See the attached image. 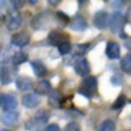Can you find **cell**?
Masks as SVG:
<instances>
[{"mask_svg":"<svg viewBox=\"0 0 131 131\" xmlns=\"http://www.w3.org/2000/svg\"><path fill=\"white\" fill-rule=\"evenodd\" d=\"M96 91H97V80L95 77L89 75V77H86L82 80L79 88V93L81 95L91 99V97H93L95 95Z\"/></svg>","mask_w":131,"mask_h":131,"instance_id":"cell-1","label":"cell"},{"mask_svg":"<svg viewBox=\"0 0 131 131\" xmlns=\"http://www.w3.org/2000/svg\"><path fill=\"white\" fill-rule=\"evenodd\" d=\"M48 119H49V113H47L44 109H41V110H38L36 113L34 118H31L30 121L27 122L26 129H27V130H30V131L40 130V129L48 122Z\"/></svg>","mask_w":131,"mask_h":131,"instance_id":"cell-2","label":"cell"},{"mask_svg":"<svg viewBox=\"0 0 131 131\" xmlns=\"http://www.w3.org/2000/svg\"><path fill=\"white\" fill-rule=\"evenodd\" d=\"M51 23H52V14L49 10H45V12L37 14L31 21V26L34 29H44Z\"/></svg>","mask_w":131,"mask_h":131,"instance_id":"cell-3","label":"cell"},{"mask_svg":"<svg viewBox=\"0 0 131 131\" xmlns=\"http://www.w3.org/2000/svg\"><path fill=\"white\" fill-rule=\"evenodd\" d=\"M70 41V36L66 32L62 31L58 29H53L50 31L49 36H48V42L53 47H59L63 43H66Z\"/></svg>","mask_w":131,"mask_h":131,"instance_id":"cell-4","label":"cell"},{"mask_svg":"<svg viewBox=\"0 0 131 131\" xmlns=\"http://www.w3.org/2000/svg\"><path fill=\"white\" fill-rule=\"evenodd\" d=\"M124 25H125V17L122 13L115 12L109 17V27H110L111 32H115V34L119 32L123 29Z\"/></svg>","mask_w":131,"mask_h":131,"instance_id":"cell-5","label":"cell"},{"mask_svg":"<svg viewBox=\"0 0 131 131\" xmlns=\"http://www.w3.org/2000/svg\"><path fill=\"white\" fill-rule=\"evenodd\" d=\"M5 22L7 25L8 30H16L21 26V16L16 10H8L5 16Z\"/></svg>","mask_w":131,"mask_h":131,"instance_id":"cell-6","label":"cell"},{"mask_svg":"<svg viewBox=\"0 0 131 131\" xmlns=\"http://www.w3.org/2000/svg\"><path fill=\"white\" fill-rule=\"evenodd\" d=\"M93 23L94 26L100 30L106 29L109 26V15L104 10H99L93 16Z\"/></svg>","mask_w":131,"mask_h":131,"instance_id":"cell-7","label":"cell"},{"mask_svg":"<svg viewBox=\"0 0 131 131\" xmlns=\"http://www.w3.org/2000/svg\"><path fill=\"white\" fill-rule=\"evenodd\" d=\"M0 107L4 109V111L15 110L17 107V100L13 95L0 94Z\"/></svg>","mask_w":131,"mask_h":131,"instance_id":"cell-8","label":"cell"},{"mask_svg":"<svg viewBox=\"0 0 131 131\" xmlns=\"http://www.w3.org/2000/svg\"><path fill=\"white\" fill-rule=\"evenodd\" d=\"M30 41V35L27 31H19L12 36V44L15 47H25L29 43Z\"/></svg>","mask_w":131,"mask_h":131,"instance_id":"cell-9","label":"cell"},{"mask_svg":"<svg viewBox=\"0 0 131 131\" xmlns=\"http://www.w3.org/2000/svg\"><path fill=\"white\" fill-rule=\"evenodd\" d=\"M19 117H20V114L17 113L16 110H9V111H4L1 114V122L5 125H15L19 121Z\"/></svg>","mask_w":131,"mask_h":131,"instance_id":"cell-10","label":"cell"},{"mask_svg":"<svg viewBox=\"0 0 131 131\" xmlns=\"http://www.w3.org/2000/svg\"><path fill=\"white\" fill-rule=\"evenodd\" d=\"M74 71H75L77 74H79L80 77L87 75L89 73V71H91V65H89L88 60L85 59V58L79 59L74 65Z\"/></svg>","mask_w":131,"mask_h":131,"instance_id":"cell-11","label":"cell"},{"mask_svg":"<svg viewBox=\"0 0 131 131\" xmlns=\"http://www.w3.org/2000/svg\"><path fill=\"white\" fill-rule=\"evenodd\" d=\"M87 27V22L85 20V17L81 15H78L75 16L72 21H70V28L74 31H82L85 30Z\"/></svg>","mask_w":131,"mask_h":131,"instance_id":"cell-12","label":"cell"},{"mask_svg":"<svg viewBox=\"0 0 131 131\" xmlns=\"http://www.w3.org/2000/svg\"><path fill=\"white\" fill-rule=\"evenodd\" d=\"M106 53L110 59H117L121 56V49L116 42H109L106 48Z\"/></svg>","mask_w":131,"mask_h":131,"instance_id":"cell-13","label":"cell"},{"mask_svg":"<svg viewBox=\"0 0 131 131\" xmlns=\"http://www.w3.org/2000/svg\"><path fill=\"white\" fill-rule=\"evenodd\" d=\"M38 103H40V96L35 93L25 95L22 99V104L26 108H35L36 106H38Z\"/></svg>","mask_w":131,"mask_h":131,"instance_id":"cell-14","label":"cell"},{"mask_svg":"<svg viewBox=\"0 0 131 131\" xmlns=\"http://www.w3.org/2000/svg\"><path fill=\"white\" fill-rule=\"evenodd\" d=\"M31 67H32V71H34L35 75L38 78H44L47 75V67L45 65L43 64L42 62L40 60H34L31 62Z\"/></svg>","mask_w":131,"mask_h":131,"instance_id":"cell-15","label":"cell"},{"mask_svg":"<svg viewBox=\"0 0 131 131\" xmlns=\"http://www.w3.org/2000/svg\"><path fill=\"white\" fill-rule=\"evenodd\" d=\"M52 89L51 87V84H50L48 80H42V81H40L38 84L36 85V87H35V94L37 95H47L48 93H50Z\"/></svg>","mask_w":131,"mask_h":131,"instance_id":"cell-16","label":"cell"},{"mask_svg":"<svg viewBox=\"0 0 131 131\" xmlns=\"http://www.w3.org/2000/svg\"><path fill=\"white\" fill-rule=\"evenodd\" d=\"M16 87L19 91H29L32 88V81L27 77H19L16 79Z\"/></svg>","mask_w":131,"mask_h":131,"instance_id":"cell-17","label":"cell"},{"mask_svg":"<svg viewBox=\"0 0 131 131\" xmlns=\"http://www.w3.org/2000/svg\"><path fill=\"white\" fill-rule=\"evenodd\" d=\"M62 99L63 97L58 91H51L49 94V97H48V102H49V104L52 108H57V107L60 106Z\"/></svg>","mask_w":131,"mask_h":131,"instance_id":"cell-18","label":"cell"},{"mask_svg":"<svg viewBox=\"0 0 131 131\" xmlns=\"http://www.w3.org/2000/svg\"><path fill=\"white\" fill-rule=\"evenodd\" d=\"M12 81V73L7 66L0 67V82L3 85H7Z\"/></svg>","mask_w":131,"mask_h":131,"instance_id":"cell-19","label":"cell"},{"mask_svg":"<svg viewBox=\"0 0 131 131\" xmlns=\"http://www.w3.org/2000/svg\"><path fill=\"white\" fill-rule=\"evenodd\" d=\"M12 60H13V63H14L15 65L23 64V63H26L28 60V54L26 53V52H23V51H17V52H15L14 53Z\"/></svg>","mask_w":131,"mask_h":131,"instance_id":"cell-20","label":"cell"},{"mask_svg":"<svg viewBox=\"0 0 131 131\" xmlns=\"http://www.w3.org/2000/svg\"><path fill=\"white\" fill-rule=\"evenodd\" d=\"M54 17H56V20H57V22L59 23L62 27H64V26H66L67 23H70V19L69 16H67L65 13H63L62 10H58V12L54 13Z\"/></svg>","mask_w":131,"mask_h":131,"instance_id":"cell-21","label":"cell"},{"mask_svg":"<svg viewBox=\"0 0 131 131\" xmlns=\"http://www.w3.org/2000/svg\"><path fill=\"white\" fill-rule=\"evenodd\" d=\"M125 103H126V96L124 94H119L118 96H117V99L115 100V102L111 104V109H114V110H118V109L123 108Z\"/></svg>","mask_w":131,"mask_h":131,"instance_id":"cell-22","label":"cell"},{"mask_svg":"<svg viewBox=\"0 0 131 131\" xmlns=\"http://www.w3.org/2000/svg\"><path fill=\"white\" fill-rule=\"evenodd\" d=\"M115 129H116V125H115L114 122L111 119H106L101 123L97 131H115Z\"/></svg>","mask_w":131,"mask_h":131,"instance_id":"cell-23","label":"cell"},{"mask_svg":"<svg viewBox=\"0 0 131 131\" xmlns=\"http://www.w3.org/2000/svg\"><path fill=\"white\" fill-rule=\"evenodd\" d=\"M121 69L123 70L125 73L131 74V59H130V56H125V57L121 60Z\"/></svg>","mask_w":131,"mask_h":131,"instance_id":"cell-24","label":"cell"},{"mask_svg":"<svg viewBox=\"0 0 131 131\" xmlns=\"http://www.w3.org/2000/svg\"><path fill=\"white\" fill-rule=\"evenodd\" d=\"M89 45H91L89 43H86V44H77L74 47V49H75V54H77V56L84 54L85 52L89 49Z\"/></svg>","mask_w":131,"mask_h":131,"instance_id":"cell-25","label":"cell"},{"mask_svg":"<svg viewBox=\"0 0 131 131\" xmlns=\"http://www.w3.org/2000/svg\"><path fill=\"white\" fill-rule=\"evenodd\" d=\"M72 50V45L70 42H66V43H63L58 47V51H59L60 54H67L70 51Z\"/></svg>","mask_w":131,"mask_h":131,"instance_id":"cell-26","label":"cell"},{"mask_svg":"<svg viewBox=\"0 0 131 131\" xmlns=\"http://www.w3.org/2000/svg\"><path fill=\"white\" fill-rule=\"evenodd\" d=\"M64 131H81V128L78 123L75 122H71L64 128Z\"/></svg>","mask_w":131,"mask_h":131,"instance_id":"cell-27","label":"cell"},{"mask_svg":"<svg viewBox=\"0 0 131 131\" xmlns=\"http://www.w3.org/2000/svg\"><path fill=\"white\" fill-rule=\"evenodd\" d=\"M10 4H12L13 8H14L15 10L20 9V8H22L23 6H25L26 1L25 0H13V1H10Z\"/></svg>","mask_w":131,"mask_h":131,"instance_id":"cell-28","label":"cell"},{"mask_svg":"<svg viewBox=\"0 0 131 131\" xmlns=\"http://www.w3.org/2000/svg\"><path fill=\"white\" fill-rule=\"evenodd\" d=\"M44 131H60V128L57 125V124H50L45 128Z\"/></svg>","mask_w":131,"mask_h":131,"instance_id":"cell-29","label":"cell"},{"mask_svg":"<svg viewBox=\"0 0 131 131\" xmlns=\"http://www.w3.org/2000/svg\"><path fill=\"white\" fill-rule=\"evenodd\" d=\"M4 22H5V15L0 13V27L3 26V23H4Z\"/></svg>","mask_w":131,"mask_h":131,"instance_id":"cell-30","label":"cell"},{"mask_svg":"<svg viewBox=\"0 0 131 131\" xmlns=\"http://www.w3.org/2000/svg\"><path fill=\"white\" fill-rule=\"evenodd\" d=\"M59 3H60L59 0H57V1H56V0H49V4H51V5H53V6L58 5Z\"/></svg>","mask_w":131,"mask_h":131,"instance_id":"cell-31","label":"cell"},{"mask_svg":"<svg viewBox=\"0 0 131 131\" xmlns=\"http://www.w3.org/2000/svg\"><path fill=\"white\" fill-rule=\"evenodd\" d=\"M36 3H37V1H29V4H31V5H35Z\"/></svg>","mask_w":131,"mask_h":131,"instance_id":"cell-32","label":"cell"},{"mask_svg":"<svg viewBox=\"0 0 131 131\" xmlns=\"http://www.w3.org/2000/svg\"><path fill=\"white\" fill-rule=\"evenodd\" d=\"M1 131H9V130H6V129H4V130H1Z\"/></svg>","mask_w":131,"mask_h":131,"instance_id":"cell-33","label":"cell"},{"mask_svg":"<svg viewBox=\"0 0 131 131\" xmlns=\"http://www.w3.org/2000/svg\"><path fill=\"white\" fill-rule=\"evenodd\" d=\"M130 59H131V54H130Z\"/></svg>","mask_w":131,"mask_h":131,"instance_id":"cell-34","label":"cell"},{"mask_svg":"<svg viewBox=\"0 0 131 131\" xmlns=\"http://www.w3.org/2000/svg\"><path fill=\"white\" fill-rule=\"evenodd\" d=\"M130 103H131V100H130Z\"/></svg>","mask_w":131,"mask_h":131,"instance_id":"cell-35","label":"cell"},{"mask_svg":"<svg viewBox=\"0 0 131 131\" xmlns=\"http://www.w3.org/2000/svg\"><path fill=\"white\" fill-rule=\"evenodd\" d=\"M129 131H131V130H129Z\"/></svg>","mask_w":131,"mask_h":131,"instance_id":"cell-36","label":"cell"}]
</instances>
